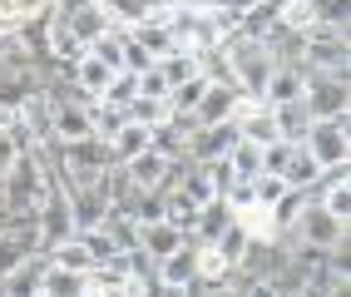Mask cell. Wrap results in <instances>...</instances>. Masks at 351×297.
<instances>
[{
    "instance_id": "cell-1",
    "label": "cell",
    "mask_w": 351,
    "mask_h": 297,
    "mask_svg": "<svg viewBox=\"0 0 351 297\" xmlns=\"http://www.w3.org/2000/svg\"><path fill=\"white\" fill-rule=\"evenodd\" d=\"M218 55H223V70H228V80L238 84L243 95H257V99H263V89H267V80H272V70H277L272 45H267L263 35L232 30V35H223Z\"/></svg>"
},
{
    "instance_id": "cell-2",
    "label": "cell",
    "mask_w": 351,
    "mask_h": 297,
    "mask_svg": "<svg viewBox=\"0 0 351 297\" xmlns=\"http://www.w3.org/2000/svg\"><path fill=\"white\" fill-rule=\"evenodd\" d=\"M0 184H5V213H10V218L35 213L40 203L55 193V174H50L45 149H20V158L10 164V174L0 178Z\"/></svg>"
},
{
    "instance_id": "cell-3",
    "label": "cell",
    "mask_w": 351,
    "mask_h": 297,
    "mask_svg": "<svg viewBox=\"0 0 351 297\" xmlns=\"http://www.w3.org/2000/svg\"><path fill=\"white\" fill-rule=\"evenodd\" d=\"M282 243H302V248H351V223H341V218H332L322 209V203L307 193L302 198V209H297V218L277 233Z\"/></svg>"
},
{
    "instance_id": "cell-4",
    "label": "cell",
    "mask_w": 351,
    "mask_h": 297,
    "mask_svg": "<svg viewBox=\"0 0 351 297\" xmlns=\"http://www.w3.org/2000/svg\"><path fill=\"white\" fill-rule=\"evenodd\" d=\"M302 70H312V75H346L351 70V30L307 25V30H302Z\"/></svg>"
},
{
    "instance_id": "cell-5",
    "label": "cell",
    "mask_w": 351,
    "mask_h": 297,
    "mask_svg": "<svg viewBox=\"0 0 351 297\" xmlns=\"http://www.w3.org/2000/svg\"><path fill=\"white\" fill-rule=\"evenodd\" d=\"M302 144L312 149V158L322 169H351V114H337V119H312Z\"/></svg>"
},
{
    "instance_id": "cell-6",
    "label": "cell",
    "mask_w": 351,
    "mask_h": 297,
    "mask_svg": "<svg viewBox=\"0 0 351 297\" xmlns=\"http://www.w3.org/2000/svg\"><path fill=\"white\" fill-rule=\"evenodd\" d=\"M307 75V89H302V104H307L312 119H337V114H351V70L346 75Z\"/></svg>"
},
{
    "instance_id": "cell-7",
    "label": "cell",
    "mask_w": 351,
    "mask_h": 297,
    "mask_svg": "<svg viewBox=\"0 0 351 297\" xmlns=\"http://www.w3.org/2000/svg\"><path fill=\"white\" fill-rule=\"evenodd\" d=\"M69 238H75V213H69V193L55 184V193L35 209V248L50 258L55 248L69 243Z\"/></svg>"
},
{
    "instance_id": "cell-8",
    "label": "cell",
    "mask_w": 351,
    "mask_h": 297,
    "mask_svg": "<svg viewBox=\"0 0 351 297\" xmlns=\"http://www.w3.org/2000/svg\"><path fill=\"white\" fill-rule=\"evenodd\" d=\"M45 99H50V95H45ZM50 129H55V144L95 139V124H89V99H80V95L50 99Z\"/></svg>"
},
{
    "instance_id": "cell-9",
    "label": "cell",
    "mask_w": 351,
    "mask_h": 297,
    "mask_svg": "<svg viewBox=\"0 0 351 297\" xmlns=\"http://www.w3.org/2000/svg\"><path fill=\"white\" fill-rule=\"evenodd\" d=\"M238 95H243V89H238V84H228V80L208 84V89H203V99H198V109H193V119H198V124H223L228 114H232V104H238Z\"/></svg>"
},
{
    "instance_id": "cell-10",
    "label": "cell",
    "mask_w": 351,
    "mask_h": 297,
    "mask_svg": "<svg viewBox=\"0 0 351 297\" xmlns=\"http://www.w3.org/2000/svg\"><path fill=\"white\" fill-rule=\"evenodd\" d=\"M89 292V272H69L60 263L45 258V272H40V297H84Z\"/></svg>"
},
{
    "instance_id": "cell-11",
    "label": "cell",
    "mask_w": 351,
    "mask_h": 297,
    "mask_svg": "<svg viewBox=\"0 0 351 297\" xmlns=\"http://www.w3.org/2000/svg\"><path fill=\"white\" fill-rule=\"evenodd\" d=\"M183 238L189 233H178L173 223H149V228H138V253H144L149 263H163L169 253H178Z\"/></svg>"
},
{
    "instance_id": "cell-12",
    "label": "cell",
    "mask_w": 351,
    "mask_h": 297,
    "mask_svg": "<svg viewBox=\"0 0 351 297\" xmlns=\"http://www.w3.org/2000/svg\"><path fill=\"white\" fill-rule=\"evenodd\" d=\"M114 75H119V70H109V64H99V60L89 55V50H84V55H80L75 64H69V80H75V89H80L84 99H99V95H104V84H109Z\"/></svg>"
},
{
    "instance_id": "cell-13",
    "label": "cell",
    "mask_w": 351,
    "mask_h": 297,
    "mask_svg": "<svg viewBox=\"0 0 351 297\" xmlns=\"http://www.w3.org/2000/svg\"><path fill=\"white\" fill-rule=\"evenodd\" d=\"M193 258H198V238L189 233V238H183V248H178V253H169L163 263H154L158 283H163V287H183V283H193Z\"/></svg>"
},
{
    "instance_id": "cell-14",
    "label": "cell",
    "mask_w": 351,
    "mask_h": 297,
    "mask_svg": "<svg viewBox=\"0 0 351 297\" xmlns=\"http://www.w3.org/2000/svg\"><path fill=\"white\" fill-rule=\"evenodd\" d=\"M129 40H134L138 50L154 60V64H158L163 55H173V50H178V35L169 30V20H149V25H134V30H129Z\"/></svg>"
},
{
    "instance_id": "cell-15",
    "label": "cell",
    "mask_w": 351,
    "mask_h": 297,
    "mask_svg": "<svg viewBox=\"0 0 351 297\" xmlns=\"http://www.w3.org/2000/svg\"><path fill=\"white\" fill-rule=\"evenodd\" d=\"M104 149H109V164H129L134 154H144V149H149V129H144V124H134V119H124V124L104 139Z\"/></svg>"
},
{
    "instance_id": "cell-16",
    "label": "cell",
    "mask_w": 351,
    "mask_h": 297,
    "mask_svg": "<svg viewBox=\"0 0 351 297\" xmlns=\"http://www.w3.org/2000/svg\"><path fill=\"white\" fill-rule=\"evenodd\" d=\"M40 272H45V253H30L15 272L0 278V297H40Z\"/></svg>"
},
{
    "instance_id": "cell-17",
    "label": "cell",
    "mask_w": 351,
    "mask_h": 297,
    "mask_svg": "<svg viewBox=\"0 0 351 297\" xmlns=\"http://www.w3.org/2000/svg\"><path fill=\"white\" fill-rule=\"evenodd\" d=\"M302 89H307L302 64H277L272 80H267V89H263V99L267 104H292V99H302Z\"/></svg>"
},
{
    "instance_id": "cell-18",
    "label": "cell",
    "mask_w": 351,
    "mask_h": 297,
    "mask_svg": "<svg viewBox=\"0 0 351 297\" xmlns=\"http://www.w3.org/2000/svg\"><path fill=\"white\" fill-rule=\"evenodd\" d=\"M223 164H228V174L238 178V184H252V178L263 174V149L247 144V139H238V144L223 154Z\"/></svg>"
},
{
    "instance_id": "cell-19",
    "label": "cell",
    "mask_w": 351,
    "mask_h": 297,
    "mask_svg": "<svg viewBox=\"0 0 351 297\" xmlns=\"http://www.w3.org/2000/svg\"><path fill=\"white\" fill-rule=\"evenodd\" d=\"M99 228L109 233V243L119 248V253H138V223H134V218H129L124 209H104Z\"/></svg>"
},
{
    "instance_id": "cell-20",
    "label": "cell",
    "mask_w": 351,
    "mask_h": 297,
    "mask_svg": "<svg viewBox=\"0 0 351 297\" xmlns=\"http://www.w3.org/2000/svg\"><path fill=\"white\" fill-rule=\"evenodd\" d=\"M272 124H277V134H282L287 144H302V134H307L312 114H307V104H302V99H292V104H272Z\"/></svg>"
},
{
    "instance_id": "cell-21",
    "label": "cell",
    "mask_w": 351,
    "mask_h": 297,
    "mask_svg": "<svg viewBox=\"0 0 351 297\" xmlns=\"http://www.w3.org/2000/svg\"><path fill=\"white\" fill-rule=\"evenodd\" d=\"M45 10H50L45 0H0V30H25Z\"/></svg>"
},
{
    "instance_id": "cell-22",
    "label": "cell",
    "mask_w": 351,
    "mask_h": 297,
    "mask_svg": "<svg viewBox=\"0 0 351 297\" xmlns=\"http://www.w3.org/2000/svg\"><path fill=\"white\" fill-rule=\"evenodd\" d=\"M124 40H129L124 25H109L95 45H89V55H95L99 64H109V70H124Z\"/></svg>"
},
{
    "instance_id": "cell-23",
    "label": "cell",
    "mask_w": 351,
    "mask_h": 297,
    "mask_svg": "<svg viewBox=\"0 0 351 297\" xmlns=\"http://www.w3.org/2000/svg\"><path fill=\"white\" fill-rule=\"evenodd\" d=\"M287 193H292V184H287L282 174H272V169H263V174L252 178V203H263V209H272V203H282Z\"/></svg>"
},
{
    "instance_id": "cell-24",
    "label": "cell",
    "mask_w": 351,
    "mask_h": 297,
    "mask_svg": "<svg viewBox=\"0 0 351 297\" xmlns=\"http://www.w3.org/2000/svg\"><path fill=\"white\" fill-rule=\"evenodd\" d=\"M158 75L169 80V89L183 84V80H193V75H198V55H193V50H173V55H163V60H158Z\"/></svg>"
},
{
    "instance_id": "cell-25",
    "label": "cell",
    "mask_w": 351,
    "mask_h": 297,
    "mask_svg": "<svg viewBox=\"0 0 351 297\" xmlns=\"http://www.w3.org/2000/svg\"><path fill=\"white\" fill-rule=\"evenodd\" d=\"M312 25L351 30V0H312Z\"/></svg>"
},
{
    "instance_id": "cell-26",
    "label": "cell",
    "mask_w": 351,
    "mask_h": 297,
    "mask_svg": "<svg viewBox=\"0 0 351 297\" xmlns=\"http://www.w3.org/2000/svg\"><path fill=\"white\" fill-rule=\"evenodd\" d=\"M134 124H144V129H154V124H163L169 119V99H149V95H134V104L124 109Z\"/></svg>"
},
{
    "instance_id": "cell-27",
    "label": "cell",
    "mask_w": 351,
    "mask_h": 297,
    "mask_svg": "<svg viewBox=\"0 0 351 297\" xmlns=\"http://www.w3.org/2000/svg\"><path fill=\"white\" fill-rule=\"evenodd\" d=\"M50 263H60V268H69V272H89V268H95V258H89V248H84L80 238L60 243L55 253H50Z\"/></svg>"
},
{
    "instance_id": "cell-28",
    "label": "cell",
    "mask_w": 351,
    "mask_h": 297,
    "mask_svg": "<svg viewBox=\"0 0 351 297\" xmlns=\"http://www.w3.org/2000/svg\"><path fill=\"white\" fill-rule=\"evenodd\" d=\"M134 95H138V80H134L129 70H119V75L104 84V95H99V99H104V104H114V109H129V104H134Z\"/></svg>"
},
{
    "instance_id": "cell-29",
    "label": "cell",
    "mask_w": 351,
    "mask_h": 297,
    "mask_svg": "<svg viewBox=\"0 0 351 297\" xmlns=\"http://www.w3.org/2000/svg\"><path fill=\"white\" fill-rule=\"evenodd\" d=\"M20 149H25V144H20V139H15V134H10V129H0V178H5V174H10V164H15V158H20Z\"/></svg>"
},
{
    "instance_id": "cell-30",
    "label": "cell",
    "mask_w": 351,
    "mask_h": 297,
    "mask_svg": "<svg viewBox=\"0 0 351 297\" xmlns=\"http://www.w3.org/2000/svg\"><path fill=\"white\" fill-rule=\"evenodd\" d=\"M287 297H332V292H326V287H317V283H302V287H292Z\"/></svg>"
},
{
    "instance_id": "cell-31",
    "label": "cell",
    "mask_w": 351,
    "mask_h": 297,
    "mask_svg": "<svg viewBox=\"0 0 351 297\" xmlns=\"http://www.w3.org/2000/svg\"><path fill=\"white\" fill-rule=\"evenodd\" d=\"M15 50V30H0V60H5Z\"/></svg>"
},
{
    "instance_id": "cell-32",
    "label": "cell",
    "mask_w": 351,
    "mask_h": 297,
    "mask_svg": "<svg viewBox=\"0 0 351 297\" xmlns=\"http://www.w3.org/2000/svg\"><path fill=\"white\" fill-rule=\"evenodd\" d=\"M45 5H55V0H45Z\"/></svg>"
}]
</instances>
